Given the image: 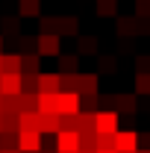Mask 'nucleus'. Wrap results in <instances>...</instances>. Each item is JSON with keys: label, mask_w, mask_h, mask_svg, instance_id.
<instances>
[{"label": "nucleus", "mask_w": 150, "mask_h": 153, "mask_svg": "<svg viewBox=\"0 0 150 153\" xmlns=\"http://www.w3.org/2000/svg\"><path fill=\"white\" fill-rule=\"evenodd\" d=\"M118 112H94V133L97 135H115L118 133Z\"/></svg>", "instance_id": "f257e3e1"}, {"label": "nucleus", "mask_w": 150, "mask_h": 153, "mask_svg": "<svg viewBox=\"0 0 150 153\" xmlns=\"http://www.w3.org/2000/svg\"><path fill=\"white\" fill-rule=\"evenodd\" d=\"M135 150H138V133L118 130L115 133V153H135Z\"/></svg>", "instance_id": "f03ea898"}, {"label": "nucleus", "mask_w": 150, "mask_h": 153, "mask_svg": "<svg viewBox=\"0 0 150 153\" xmlns=\"http://www.w3.org/2000/svg\"><path fill=\"white\" fill-rule=\"evenodd\" d=\"M62 53V44H59V36H38L36 38V56H59Z\"/></svg>", "instance_id": "7ed1b4c3"}, {"label": "nucleus", "mask_w": 150, "mask_h": 153, "mask_svg": "<svg viewBox=\"0 0 150 153\" xmlns=\"http://www.w3.org/2000/svg\"><path fill=\"white\" fill-rule=\"evenodd\" d=\"M79 150V135L68 133V130H59L56 133V153H76Z\"/></svg>", "instance_id": "20e7f679"}, {"label": "nucleus", "mask_w": 150, "mask_h": 153, "mask_svg": "<svg viewBox=\"0 0 150 153\" xmlns=\"http://www.w3.org/2000/svg\"><path fill=\"white\" fill-rule=\"evenodd\" d=\"M21 94V74H0V97Z\"/></svg>", "instance_id": "39448f33"}, {"label": "nucleus", "mask_w": 150, "mask_h": 153, "mask_svg": "<svg viewBox=\"0 0 150 153\" xmlns=\"http://www.w3.org/2000/svg\"><path fill=\"white\" fill-rule=\"evenodd\" d=\"M38 115H59V94H36Z\"/></svg>", "instance_id": "423d86ee"}, {"label": "nucleus", "mask_w": 150, "mask_h": 153, "mask_svg": "<svg viewBox=\"0 0 150 153\" xmlns=\"http://www.w3.org/2000/svg\"><path fill=\"white\" fill-rule=\"evenodd\" d=\"M41 150V133H18V153H38Z\"/></svg>", "instance_id": "0eeeda50"}, {"label": "nucleus", "mask_w": 150, "mask_h": 153, "mask_svg": "<svg viewBox=\"0 0 150 153\" xmlns=\"http://www.w3.org/2000/svg\"><path fill=\"white\" fill-rule=\"evenodd\" d=\"M36 85L38 94H59V74H38Z\"/></svg>", "instance_id": "6e6552de"}, {"label": "nucleus", "mask_w": 150, "mask_h": 153, "mask_svg": "<svg viewBox=\"0 0 150 153\" xmlns=\"http://www.w3.org/2000/svg\"><path fill=\"white\" fill-rule=\"evenodd\" d=\"M79 112V94L59 91V115H76Z\"/></svg>", "instance_id": "1a4fd4ad"}, {"label": "nucleus", "mask_w": 150, "mask_h": 153, "mask_svg": "<svg viewBox=\"0 0 150 153\" xmlns=\"http://www.w3.org/2000/svg\"><path fill=\"white\" fill-rule=\"evenodd\" d=\"M100 50L97 36H76V56H94Z\"/></svg>", "instance_id": "9d476101"}, {"label": "nucleus", "mask_w": 150, "mask_h": 153, "mask_svg": "<svg viewBox=\"0 0 150 153\" xmlns=\"http://www.w3.org/2000/svg\"><path fill=\"white\" fill-rule=\"evenodd\" d=\"M56 36H71L76 38L79 36V18H74V15H68V18H59V27H56Z\"/></svg>", "instance_id": "9b49d317"}, {"label": "nucleus", "mask_w": 150, "mask_h": 153, "mask_svg": "<svg viewBox=\"0 0 150 153\" xmlns=\"http://www.w3.org/2000/svg\"><path fill=\"white\" fill-rule=\"evenodd\" d=\"M41 59L36 53H27V56H21V76H38L41 71Z\"/></svg>", "instance_id": "f8f14e48"}, {"label": "nucleus", "mask_w": 150, "mask_h": 153, "mask_svg": "<svg viewBox=\"0 0 150 153\" xmlns=\"http://www.w3.org/2000/svg\"><path fill=\"white\" fill-rule=\"evenodd\" d=\"M115 30H118V36H138V33H141V24H138V21L135 18H118L115 21Z\"/></svg>", "instance_id": "ddd939ff"}, {"label": "nucleus", "mask_w": 150, "mask_h": 153, "mask_svg": "<svg viewBox=\"0 0 150 153\" xmlns=\"http://www.w3.org/2000/svg\"><path fill=\"white\" fill-rule=\"evenodd\" d=\"M18 133H38V112H21L18 115Z\"/></svg>", "instance_id": "4468645a"}, {"label": "nucleus", "mask_w": 150, "mask_h": 153, "mask_svg": "<svg viewBox=\"0 0 150 153\" xmlns=\"http://www.w3.org/2000/svg\"><path fill=\"white\" fill-rule=\"evenodd\" d=\"M38 133L56 135L59 133V115H38Z\"/></svg>", "instance_id": "2eb2a0df"}, {"label": "nucleus", "mask_w": 150, "mask_h": 153, "mask_svg": "<svg viewBox=\"0 0 150 153\" xmlns=\"http://www.w3.org/2000/svg\"><path fill=\"white\" fill-rule=\"evenodd\" d=\"M0 68H3V74H21V53H3Z\"/></svg>", "instance_id": "dca6fc26"}, {"label": "nucleus", "mask_w": 150, "mask_h": 153, "mask_svg": "<svg viewBox=\"0 0 150 153\" xmlns=\"http://www.w3.org/2000/svg\"><path fill=\"white\" fill-rule=\"evenodd\" d=\"M115 112L132 115L135 112V94H115Z\"/></svg>", "instance_id": "f3484780"}, {"label": "nucleus", "mask_w": 150, "mask_h": 153, "mask_svg": "<svg viewBox=\"0 0 150 153\" xmlns=\"http://www.w3.org/2000/svg\"><path fill=\"white\" fill-rule=\"evenodd\" d=\"M59 91L79 94V74H59Z\"/></svg>", "instance_id": "a211bd4d"}, {"label": "nucleus", "mask_w": 150, "mask_h": 153, "mask_svg": "<svg viewBox=\"0 0 150 153\" xmlns=\"http://www.w3.org/2000/svg\"><path fill=\"white\" fill-rule=\"evenodd\" d=\"M59 74H79V71H76V68H79V56H76V53H71V56H62V53H59Z\"/></svg>", "instance_id": "6ab92c4d"}, {"label": "nucleus", "mask_w": 150, "mask_h": 153, "mask_svg": "<svg viewBox=\"0 0 150 153\" xmlns=\"http://www.w3.org/2000/svg\"><path fill=\"white\" fill-rule=\"evenodd\" d=\"M56 27H59V18L38 15V36H56Z\"/></svg>", "instance_id": "aec40b11"}, {"label": "nucleus", "mask_w": 150, "mask_h": 153, "mask_svg": "<svg viewBox=\"0 0 150 153\" xmlns=\"http://www.w3.org/2000/svg\"><path fill=\"white\" fill-rule=\"evenodd\" d=\"M97 74H79V94H97Z\"/></svg>", "instance_id": "412c9836"}, {"label": "nucleus", "mask_w": 150, "mask_h": 153, "mask_svg": "<svg viewBox=\"0 0 150 153\" xmlns=\"http://www.w3.org/2000/svg\"><path fill=\"white\" fill-rule=\"evenodd\" d=\"M18 12H21V18H38L41 15L38 0H18Z\"/></svg>", "instance_id": "4be33fe9"}, {"label": "nucleus", "mask_w": 150, "mask_h": 153, "mask_svg": "<svg viewBox=\"0 0 150 153\" xmlns=\"http://www.w3.org/2000/svg\"><path fill=\"white\" fill-rule=\"evenodd\" d=\"M79 135V150H88V153H97V133L88 130V133H76Z\"/></svg>", "instance_id": "5701e85b"}, {"label": "nucleus", "mask_w": 150, "mask_h": 153, "mask_svg": "<svg viewBox=\"0 0 150 153\" xmlns=\"http://www.w3.org/2000/svg\"><path fill=\"white\" fill-rule=\"evenodd\" d=\"M97 15L100 18H115L118 15V0H97Z\"/></svg>", "instance_id": "b1692460"}, {"label": "nucleus", "mask_w": 150, "mask_h": 153, "mask_svg": "<svg viewBox=\"0 0 150 153\" xmlns=\"http://www.w3.org/2000/svg\"><path fill=\"white\" fill-rule=\"evenodd\" d=\"M94 130V112H79L76 115V133H88Z\"/></svg>", "instance_id": "393cba45"}, {"label": "nucleus", "mask_w": 150, "mask_h": 153, "mask_svg": "<svg viewBox=\"0 0 150 153\" xmlns=\"http://www.w3.org/2000/svg\"><path fill=\"white\" fill-rule=\"evenodd\" d=\"M135 94H150V71L135 74Z\"/></svg>", "instance_id": "a878e982"}, {"label": "nucleus", "mask_w": 150, "mask_h": 153, "mask_svg": "<svg viewBox=\"0 0 150 153\" xmlns=\"http://www.w3.org/2000/svg\"><path fill=\"white\" fill-rule=\"evenodd\" d=\"M21 112H36V94H27V91L18 94V115Z\"/></svg>", "instance_id": "bb28decb"}, {"label": "nucleus", "mask_w": 150, "mask_h": 153, "mask_svg": "<svg viewBox=\"0 0 150 153\" xmlns=\"http://www.w3.org/2000/svg\"><path fill=\"white\" fill-rule=\"evenodd\" d=\"M0 133H18V115H0Z\"/></svg>", "instance_id": "cd10ccee"}, {"label": "nucleus", "mask_w": 150, "mask_h": 153, "mask_svg": "<svg viewBox=\"0 0 150 153\" xmlns=\"http://www.w3.org/2000/svg\"><path fill=\"white\" fill-rule=\"evenodd\" d=\"M0 150H18V133H0Z\"/></svg>", "instance_id": "c85d7f7f"}, {"label": "nucleus", "mask_w": 150, "mask_h": 153, "mask_svg": "<svg viewBox=\"0 0 150 153\" xmlns=\"http://www.w3.org/2000/svg\"><path fill=\"white\" fill-rule=\"evenodd\" d=\"M18 44H21V56H27V53L36 50V38L33 36H18Z\"/></svg>", "instance_id": "c756f323"}, {"label": "nucleus", "mask_w": 150, "mask_h": 153, "mask_svg": "<svg viewBox=\"0 0 150 153\" xmlns=\"http://www.w3.org/2000/svg\"><path fill=\"white\" fill-rule=\"evenodd\" d=\"M21 91H27V94H38L36 76H21Z\"/></svg>", "instance_id": "7c9ffc66"}, {"label": "nucleus", "mask_w": 150, "mask_h": 153, "mask_svg": "<svg viewBox=\"0 0 150 153\" xmlns=\"http://www.w3.org/2000/svg\"><path fill=\"white\" fill-rule=\"evenodd\" d=\"M97 150H115V135H97Z\"/></svg>", "instance_id": "2f4dec72"}, {"label": "nucleus", "mask_w": 150, "mask_h": 153, "mask_svg": "<svg viewBox=\"0 0 150 153\" xmlns=\"http://www.w3.org/2000/svg\"><path fill=\"white\" fill-rule=\"evenodd\" d=\"M138 21H150V0H138Z\"/></svg>", "instance_id": "473e14b6"}, {"label": "nucleus", "mask_w": 150, "mask_h": 153, "mask_svg": "<svg viewBox=\"0 0 150 153\" xmlns=\"http://www.w3.org/2000/svg\"><path fill=\"white\" fill-rule=\"evenodd\" d=\"M3 33H6V36H18V21L6 18V21H3Z\"/></svg>", "instance_id": "72a5a7b5"}, {"label": "nucleus", "mask_w": 150, "mask_h": 153, "mask_svg": "<svg viewBox=\"0 0 150 153\" xmlns=\"http://www.w3.org/2000/svg\"><path fill=\"white\" fill-rule=\"evenodd\" d=\"M138 150H150V133H138Z\"/></svg>", "instance_id": "f704fd0d"}, {"label": "nucleus", "mask_w": 150, "mask_h": 153, "mask_svg": "<svg viewBox=\"0 0 150 153\" xmlns=\"http://www.w3.org/2000/svg\"><path fill=\"white\" fill-rule=\"evenodd\" d=\"M100 65H103V71H115V68H112V65H115V59H109V56L103 59V62H100Z\"/></svg>", "instance_id": "c9c22d12"}, {"label": "nucleus", "mask_w": 150, "mask_h": 153, "mask_svg": "<svg viewBox=\"0 0 150 153\" xmlns=\"http://www.w3.org/2000/svg\"><path fill=\"white\" fill-rule=\"evenodd\" d=\"M147 65H150V56H138V68L141 71H147Z\"/></svg>", "instance_id": "e433bc0d"}, {"label": "nucleus", "mask_w": 150, "mask_h": 153, "mask_svg": "<svg viewBox=\"0 0 150 153\" xmlns=\"http://www.w3.org/2000/svg\"><path fill=\"white\" fill-rule=\"evenodd\" d=\"M38 153H56V147H41Z\"/></svg>", "instance_id": "4c0bfd02"}, {"label": "nucleus", "mask_w": 150, "mask_h": 153, "mask_svg": "<svg viewBox=\"0 0 150 153\" xmlns=\"http://www.w3.org/2000/svg\"><path fill=\"white\" fill-rule=\"evenodd\" d=\"M0 56H3V36H0Z\"/></svg>", "instance_id": "58836bf2"}, {"label": "nucleus", "mask_w": 150, "mask_h": 153, "mask_svg": "<svg viewBox=\"0 0 150 153\" xmlns=\"http://www.w3.org/2000/svg\"><path fill=\"white\" fill-rule=\"evenodd\" d=\"M0 153H18V150H0Z\"/></svg>", "instance_id": "ea45409f"}, {"label": "nucleus", "mask_w": 150, "mask_h": 153, "mask_svg": "<svg viewBox=\"0 0 150 153\" xmlns=\"http://www.w3.org/2000/svg\"><path fill=\"white\" fill-rule=\"evenodd\" d=\"M97 153H115V150H97Z\"/></svg>", "instance_id": "a19ab883"}, {"label": "nucleus", "mask_w": 150, "mask_h": 153, "mask_svg": "<svg viewBox=\"0 0 150 153\" xmlns=\"http://www.w3.org/2000/svg\"><path fill=\"white\" fill-rule=\"evenodd\" d=\"M135 153H150V150H135Z\"/></svg>", "instance_id": "79ce46f5"}, {"label": "nucleus", "mask_w": 150, "mask_h": 153, "mask_svg": "<svg viewBox=\"0 0 150 153\" xmlns=\"http://www.w3.org/2000/svg\"><path fill=\"white\" fill-rule=\"evenodd\" d=\"M0 74H3V68H0Z\"/></svg>", "instance_id": "37998d69"}]
</instances>
